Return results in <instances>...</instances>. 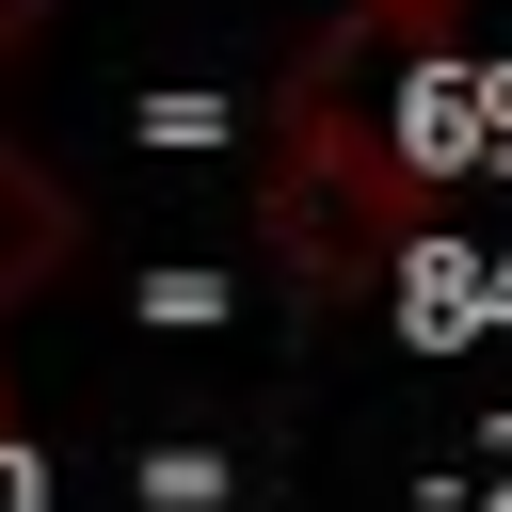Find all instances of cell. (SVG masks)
I'll return each instance as SVG.
<instances>
[{
  "label": "cell",
  "mask_w": 512,
  "mask_h": 512,
  "mask_svg": "<svg viewBox=\"0 0 512 512\" xmlns=\"http://www.w3.org/2000/svg\"><path fill=\"white\" fill-rule=\"evenodd\" d=\"M352 32H368V16H336V32L272 80V112H256V240H272V272H288L304 304H368V288L416 256V160H400V128L352 96Z\"/></svg>",
  "instance_id": "6da1fadb"
},
{
  "label": "cell",
  "mask_w": 512,
  "mask_h": 512,
  "mask_svg": "<svg viewBox=\"0 0 512 512\" xmlns=\"http://www.w3.org/2000/svg\"><path fill=\"white\" fill-rule=\"evenodd\" d=\"M64 256H80V192H64L32 144H0V320H16Z\"/></svg>",
  "instance_id": "7a4b0ae2"
},
{
  "label": "cell",
  "mask_w": 512,
  "mask_h": 512,
  "mask_svg": "<svg viewBox=\"0 0 512 512\" xmlns=\"http://www.w3.org/2000/svg\"><path fill=\"white\" fill-rule=\"evenodd\" d=\"M368 32H416V16H464V0H352Z\"/></svg>",
  "instance_id": "3957f363"
},
{
  "label": "cell",
  "mask_w": 512,
  "mask_h": 512,
  "mask_svg": "<svg viewBox=\"0 0 512 512\" xmlns=\"http://www.w3.org/2000/svg\"><path fill=\"white\" fill-rule=\"evenodd\" d=\"M32 32H48V0H0V64H16V48H32Z\"/></svg>",
  "instance_id": "277c9868"
}]
</instances>
